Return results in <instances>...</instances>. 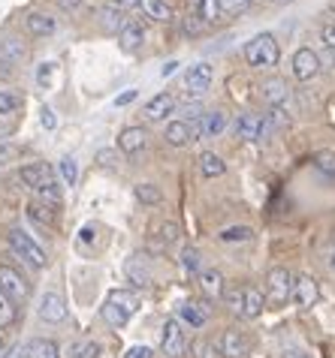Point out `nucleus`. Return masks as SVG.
I'll use <instances>...</instances> for the list:
<instances>
[{
	"mask_svg": "<svg viewBox=\"0 0 335 358\" xmlns=\"http://www.w3.org/2000/svg\"><path fill=\"white\" fill-rule=\"evenodd\" d=\"M0 289L13 298V301H25V298L31 295V286H27V280L15 271V268H9V265H0Z\"/></svg>",
	"mask_w": 335,
	"mask_h": 358,
	"instance_id": "7",
	"label": "nucleus"
},
{
	"mask_svg": "<svg viewBox=\"0 0 335 358\" xmlns=\"http://www.w3.org/2000/svg\"><path fill=\"white\" fill-rule=\"evenodd\" d=\"M52 69H55V64H43V66H39V73H36V82L39 85H48V78H52Z\"/></svg>",
	"mask_w": 335,
	"mask_h": 358,
	"instance_id": "49",
	"label": "nucleus"
},
{
	"mask_svg": "<svg viewBox=\"0 0 335 358\" xmlns=\"http://www.w3.org/2000/svg\"><path fill=\"white\" fill-rule=\"evenodd\" d=\"M191 358H218L214 355V343H209V341H193L191 343Z\"/></svg>",
	"mask_w": 335,
	"mask_h": 358,
	"instance_id": "40",
	"label": "nucleus"
},
{
	"mask_svg": "<svg viewBox=\"0 0 335 358\" xmlns=\"http://www.w3.org/2000/svg\"><path fill=\"white\" fill-rule=\"evenodd\" d=\"M196 163H200L203 178H221V175L226 172V163H224L214 151H203V154H200V160H196Z\"/></svg>",
	"mask_w": 335,
	"mask_h": 358,
	"instance_id": "25",
	"label": "nucleus"
},
{
	"mask_svg": "<svg viewBox=\"0 0 335 358\" xmlns=\"http://www.w3.org/2000/svg\"><path fill=\"white\" fill-rule=\"evenodd\" d=\"M18 178H22L25 187H31V190L36 193L39 202H46V205H52V208L61 205V181H57V172L48 163H31V166H25L22 172H18Z\"/></svg>",
	"mask_w": 335,
	"mask_h": 358,
	"instance_id": "1",
	"label": "nucleus"
},
{
	"mask_svg": "<svg viewBox=\"0 0 335 358\" xmlns=\"http://www.w3.org/2000/svg\"><path fill=\"white\" fill-rule=\"evenodd\" d=\"M320 36H323V45H327L329 52H335V24H327V27H323Z\"/></svg>",
	"mask_w": 335,
	"mask_h": 358,
	"instance_id": "48",
	"label": "nucleus"
},
{
	"mask_svg": "<svg viewBox=\"0 0 335 358\" xmlns=\"http://www.w3.org/2000/svg\"><path fill=\"white\" fill-rule=\"evenodd\" d=\"M160 350H163V355H170V358H179V355H184V350H187V341H184V331H182L179 320H170V322L163 325V334H160Z\"/></svg>",
	"mask_w": 335,
	"mask_h": 358,
	"instance_id": "8",
	"label": "nucleus"
},
{
	"mask_svg": "<svg viewBox=\"0 0 335 358\" xmlns=\"http://www.w3.org/2000/svg\"><path fill=\"white\" fill-rule=\"evenodd\" d=\"M317 73H320V55L311 52V48H299V52L293 55V76H296L299 82H311Z\"/></svg>",
	"mask_w": 335,
	"mask_h": 358,
	"instance_id": "10",
	"label": "nucleus"
},
{
	"mask_svg": "<svg viewBox=\"0 0 335 358\" xmlns=\"http://www.w3.org/2000/svg\"><path fill=\"white\" fill-rule=\"evenodd\" d=\"M293 277L287 268H272L269 277H266V283H269V295L275 298V301H287V298H293Z\"/></svg>",
	"mask_w": 335,
	"mask_h": 358,
	"instance_id": "12",
	"label": "nucleus"
},
{
	"mask_svg": "<svg viewBox=\"0 0 335 358\" xmlns=\"http://www.w3.org/2000/svg\"><path fill=\"white\" fill-rule=\"evenodd\" d=\"M212 82H214V69L209 64H193L184 76V87L191 96H203L212 87Z\"/></svg>",
	"mask_w": 335,
	"mask_h": 358,
	"instance_id": "5",
	"label": "nucleus"
},
{
	"mask_svg": "<svg viewBox=\"0 0 335 358\" xmlns=\"http://www.w3.org/2000/svg\"><path fill=\"white\" fill-rule=\"evenodd\" d=\"M136 310H139V295L130 292V289H112L100 307V316L106 320V325L124 328Z\"/></svg>",
	"mask_w": 335,
	"mask_h": 358,
	"instance_id": "2",
	"label": "nucleus"
},
{
	"mask_svg": "<svg viewBox=\"0 0 335 358\" xmlns=\"http://www.w3.org/2000/svg\"><path fill=\"white\" fill-rule=\"evenodd\" d=\"M142 9L154 22H170L172 18V6L166 3V0H142Z\"/></svg>",
	"mask_w": 335,
	"mask_h": 358,
	"instance_id": "31",
	"label": "nucleus"
},
{
	"mask_svg": "<svg viewBox=\"0 0 335 358\" xmlns=\"http://www.w3.org/2000/svg\"><path fill=\"white\" fill-rule=\"evenodd\" d=\"M118 6H121L124 13H127V9H136V6H142V0H118Z\"/></svg>",
	"mask_w": 335,
	"mask_h": 358,
	"instance_id": "53",
	"label": "nucleus"
},
{
	"mask_svg": "<svg viewBox=\"0 0 335 358\" xmlns=\"http://www.w3.org/2000/svg\"><path fill=\"white\" fill-rule=\"evenodd\" d=\"M254 232H251V226H226L218 232V241L221 244H245V241H251Z\"/></svg>",
	"mask_w": 335,
	"mask_h": 358,
	"instance_id": "29",
	"label": "nucleus"
},
{
	"mask_svg": "<svg viewBox=\"0 0 335 358\" xmlns=\"http://www.w3.org/2000/svg\"><path fill=\"white\" fill-rule=\"evenodd\" d=\"M9 247L18 259H25L31 268H46L48 265V256L46 250L34 241V235H27L25 229H9Z\"/></svg>",
	"mask_w": 335,
	"mask_h": 358,
	"instance_id": "4",
	"label": "nucleus"
},
{
	"mask_svg": "<svg viewBox=\"0 0 335 358\" xmlns=\"http://www.w3.org/2000/svg\"><path fill=\"white\" fill-rule=\"evenodd\" d=\"M329 268H332V271H335V250L329 253Z\"/></svg>",
	"mask_w": 335,
	"mask_h": 358,
	"instance_id": "56",
	"label": "nucleus"
},
{
	"mask_svg": "<svg viewBox=\"0 0 335 358\" xmlns=\"http://www.w3.org/2000/svg\"><path fill=\"white\" fill-rule=\"evenodd\" d=\"M39 124H43L46 130H55L57 127V117H55V112L48 106H43V112H39Z\"/></svg>",
	"mask_w": 335,
	"mask_h": 358,
	"instance_id": "46",
	"label": "nucleus"
},
{
	"mask_svg": "<svg viewBox=\"0 0 335 358\" xmlns=\"http://www.w3.org/2000/svg\"><path fill=\"white\" fill-rule=\"evenodd\" d=\"M287 94H290V87H287V82H281V78H269V82H263V99L272 108H281L284 103H287Z\"/></svg>",
	"mask_w": 335,
	"mask_h": 358,
	"instance_id": "21",
	"label": "nucleus"
},
{
	"mask_svg": "<svg viewBox=\"0 0 335 358\" xmlns=\"http://www.w3.org/2000/svg\"><path fill=\"white\" fill-rule=\"evenodd\" d=\"M311 166L317 169L320 175L335 178V151H317L314 154V160H311Z\"/></svg>",
	"mask_w": 335,
	"mask_h": 358,
	"instance_id": "34",
	"label": "nucleus"
},
{
	"mask_svg": "<svg viewBox=\"0 0 335 358\" xmlns=\"http://www.w3.org/2000/svg\"><path fill=\"white\" fill-rule=\"evenodd\" d=\"M136 199H139L142 205H160V199H163V193H160V187L157 184H136Z\"/></svg>",
	"mask_w": 335,
	"mask_h": 358,
	"instance_id": "35",
	"label": "nucleus"
},
{
	"mask_svg": "<svg viewBox=\"0 0 335 358\" xmlns=\"http://www.w3.org/2000/svg\"><path fill=\"white\" fill-rule=\"evenodd\" d=\"M218 352L224 358H245L251 352V341L245 337L242 331H235V328H226L221 334V343H218Z\"/></svg>",
	"mask_w": 335,
	"mask_h": 358,
	"instance_id": "9",
	"label": "nucleus"
},
{
	"mask_svg": "<svg viewBox=\"0 0 335 358\" xmlns=\"http://www.w3.org/2000/svg\"><path fill=\"white\" fill-rule=\"evenodd\" d=\"M0 355H4V343H0Z\"/></svg>",
	"mask_w": 335,
	"mask_h": 358,
	"instance_id": "57",
	"label": "nucleus"
},
{
	"mask_svg": "<svg viewBox=\"0 0 335 358\" xmlns=\"http://www.w3.org/2000/svg\"><path fill=\"white\" fill-rule=\"evenodd\" d=\"M200 289H203V295L209 298V301H218V298H224V292H226L224 274L218 271V268H205V271H200Z\"/></svg>",
	"mask_w": 335,
	"mask_h": 358,
	"instance_id": "17",
	"label": "nucleus"
},
{
	"mask_svg": "<svg viewBox=\"0 0 335 358\" xmlns=\"http://www.w3.org/2000/svg\"><path fill=\"white\" fill-rule=\"evenodd\" d=\"M15 316H18V307H15V301L9 298L4 289H0V328H9L15 322Z\"/></svg>",
	"mask_w": 335,
	"mask_h": 358,
	"instance_id": "33",
	"label": "nucleus"
},
{
	"mask_svg": "<svg viewBox=\"0 0 335 358\" xmlns=\"http://www.w3.org/2000/svg\"><path fill=\"white\" fill-rule=\"evenodd\" d=\"M224 304H226V310H230V313H239L242 316V310H245V286H242V289H239V286L226 289L224 292Z\"/></svg>",
	"mask_w": 335,
	"mask_h": 358,
	"instance_id": "37",
	"label": "nucleus"
},
{
	"mask_svg": "<svg viewBox=\"0 0 335 358\" xmlns=\"http://www.w3.org/2000/svg\"><path fill=\"white\" fill-rule=\"evenodd\" d=\"M224 127H226V115H224V112H205V115L200 117L203 138H214V136H221V133H224Z\"/></svg>",
	"mask_w": 335,
	"mask_h": 358,
	"instance_id": "24",
	"label": "nucleus"
},
{
	"mask_svg": "<svg viewBox=\"0 0 335 358\" xmlns=\"http://www.w3.org/2000/svg\"><path fill=\"white\" fill-rule=\"evenodd\" d=\"M61 3V9H76V6H82V0H57Z\"/></svg>",
	"mask_w": 335,
	"mask_h": 358,
	"instance_id": "55",
	"label": "nucleus"
},
{
	"mask_svg": "<svg viewBox=\"0 0 335 358\" xmlns=\"http://www.w3.org/2000/svg\"><path fill=\"white\" fill-rule=\"evenodd\" d=\"M245 61L254 69H272L278 64V43H275L272 34H260L254 36L248 45H245Z\"/></svg>",
	"mask_w": 335,
	"mask_h": 358,
	"instance_id": "3",
	"label": "nucleus"
},
{
	"mask_svg": "<svg viewBox=\"0 0 335 358\" xmlns=\"http://www.w3.org/2000/svg\"><path fill=\"white\" fill-rule=\"evenodd\" d=\"M175 238H179V226H175V223H163V226H160V247L172 244Z\"/></svg>",
	"mask_w": 335,
	"mask_h": 358,
	"instance_id": "43",
	"label": "nucleus"
},
{
	"mask_svg": "<svg viewBox=\"0 0 335 358\" xmlns=\"http://www.w3.org/2000/svg\"><path fill=\"white\" fill-rule=\"evenodd\" d=\"M263 304H266V298H263V292L257 289V286H245V310H242V316L257 320V316L263 313Z\"/></svg>",
	"mask_w": 335,
	"mask_h": 358,
	"instance_id": "26",
	"label": "nucleus"
},
{
	"mask_svg": "<svg viewBox=\"0 0 335 358\" xmlns=\"http://www.w3.org/2000/svg\"><path fill=\"white\" fill-rule=\"evenodd\" d=\"M27 217L36 223H43V226H55V208L52 205H46V202H31V208H27Z\"/></svg>",
	"mask_w": 335,
	"mask_h": 358,
	"instance_id": "32",
	"label": "nucleus"
},
{
	"mask_svg": "<svg viewBox=\"0 0 335 358\" xmlns=\"http://www.w3.org/2000/svg\"><path fill=\"white\" fill-rule=\"evenodd\" d=\"M18 106H22V99L9 91H0V115H13L18 112Z\"/></svg>",
	"mask_w": 335,
	"mask_h": 358,
	"instance_id": "41",
	"label": "nucleus"
},
{
	"mask_svg": "<svg viewBox=\"0 0 335 358\" xmlns=\"http://www.w3.org/2000/svg\"><path fill=\"white\" fill-rule=\"evenodd\" d=\"M145 145H149V133H145L142 127H127V130H121V136H118V148L130 157L145 151Z\"/></svg>",
	"mask_w": 335,
	"mask_h": 358,
	"instance_id": "16",
	"label": "nucleus"
},
{
	"mask_svg": "<svg viewBox=\"0 0 335 358\" xmlns=\"http://www.w3.org/2000/svg\"><path fill=\"white\" fill-rule=\"evenodd\" d=\"M172 108H175L172 94H157V96H151L149 103H145L142 115H145V121H163L166 115H172Z\"/></svg>",
	"mask_w": 335,
	"mask_h": 358,
	"instance_id": "18",
	"label": "nucleus"
},
{
	"mask_svg": "<svg viewBox=\"0 0 335 358\" xmlns=\"http://www.w3.org/2000/svg\"><path fill=\"white\" fill-rule=\"evenodd\" d=\"M124 358H154V350L151 346H130V350L124 352Z\"/></svg>",
	"mask_w": 335,
	"mask_h": 358,
	"instance_id": "47",
	"label": "nucleus"
},
{
	"mask_svg": "<svg viewBox=\"0 0 335 358\" xmlns=\"http://www.w3.org/2000/svg\"><path fill=\"white\" fill-rule=\"evenodd\" d=\"M266 124H269V127H284V124H290V117H287L284 108H272L269 117H266Z\"/></svg>",
	"mask_w": 335,
	"mask_h": 358,
	"instance_id": "44",
	"label": "nucleus"
},
{
	"mask_svg": "<svg viewBox=\"0 0 335 358\" xmlns=\"http://www.w3.org/2000/svg\"><path fill=\"white\" fill-rule=\"evenodd\" d=\"M22 358H61V346L52 337H34L22 346Z\"/></svg>",
	"mask_w": 335,
	"mask_h": 358,
	"instance_id": "15",
	"label": "nucleus"
},
{
	"mask_svg": "<svg viewBox=\"0 0 335 358\" xmlns=\"http://www.w3.org/2000/svg\"><path fill=\"white\" fill-rule=\"evenodd\" d=\"M179 316H182V322H187L191 328H203L205 322H209V316L212 310L205 304H196V301H184L179 307Z\"/></svg>",
	"mask_w": 335,
	"mask_h": 358,
	"instance_id": "20",
	"label": "nucleus"
},
{
	"mask_svg": "<svg viewBox=\"0 0 335 358\" xmlns=\"http://www.w3.org/2000/svg\"><path fill=\"white\" fill-rule=\"evenodd\" d=\"M191 15L200 22H214L221 15V6L218 0H191Z\"/></svg>",
	"mask_w": 335,
	"mask_h": 358,
	"instance_id": "27",
	"label": "nucleus"
},
{
	"mask_svg": "<svg viewBox=\"0 0 335 358\" xmlns=\"http://www.w3.org/2000/svg\"><path fill=\"white\" fill-rule=\"evenodd\" d=\"M317 298H320V289H317V280H314L311 274H299L296 280H293V301L299 307H311Z\"/></svg>",
	"mask_w": 335,
	"mask_h": 358,
	"instance_id": "14",
	"label": "nucleus"
},
{
	"mask_svg": "<svg viewBox=\"0 0 335 358\" xmlns=\"http://www.w3.org/2000/svg\"><path fill=\"white\" fill-rule=\"evenodd\" d=\"M136 96H139V91H133V87H130V91H124L121 96H115V106H118V108H121V106H130Z\"/></svg>",
	"mask_w": 335,
	"mask_h": 358,
	"instance_id": "50",
	"label": "nucleus"
},
{
	"mask_svg": "<svg viewBox=\"0 0 335 358\" xmlns=\"http://www.w3.org/2000/svg\"><path fill=\"white\" fill-rule=\"evenodd\" d=\"M124 271H127V280L133 286H151V268L145 262V256H130Z\"/></svg>",
	"mask_w": 335,
	"mask_h": 358,
	"instance_id": "19",
	"label": "nucleus"
},
{
	"mask_svg": "<svg viewBox=\"0 0 335 358\" xmlns=\"http://www.w3.org/2000/svg\"><path fill=\"white\" fill-rule=\"evenodd\" d=\"M36 313H39V320L48 322V325L64 322V320H67V301H64V295H57V292H46L43 298H39Z\"/></svg>",
	"mask_w": 335,
	"mask_h": 358,
	"instance_id": "6",
	"label": "nucleus"
},
{
	"mask_svg": "<svg viewBox=\"0 0 335 358\" xmlns=\"http://www.w3.org/2000/svg\"><path fill=\"white\" fill-rule=\"evenodd\" d=\"M182 268L187 274H200L203 271V256H200L196 247H184L182 250Z\"/></svg>",
	"mask_w": 335,
	"mask_h": 358,
	"instance_id": "36",
	"label": "nucleus"
},
{
	"mask_svg": "<svg viewBox=\"0 0 335 358\" xmlns=\"http://www.w3.org/2000/svg\"><path fill=\"white\" fill-rule=\"evenodd\" d=\"M13 145H6V142H0V166H6L9 160H13Z\"/></svg>",
	"mask_w": 335,
	"mask_h": 358,
	"instance_id": "51",
	"label": "nucleus"
},
{
	"mask_svg": "<svg viewBox=\"0 0 335 358\" xmlns=\"http://www.w3.org/2000/svg\"><path fill=\"white\" fill-rule=\"evenodd\" d=\"M97 163H100L103 169H115L118 154H115V151H109V148H106V151H97Z\"/></svg>",
	"mask_w": 335,
	"mask_h": 358,
	"instance_id": "45",
	"label": "nucleus"
},
{
	"mask_svg": "<svg viewBox=\"0 0 335 358\" xmlns=\"http://www.w3.org/2000/svg\"><path fill=\"white\" fill-rule=\"evenodd\" d=\"M100 355V343L97 341H78L70 346V358H97Z\"/></svg>",
	"mask_w": 335,
	"mask_h": 358,
	"instance_id": "38",
	"label": "nucleus"
},
{
	"mask_svg": "<svg viewBox=\"0 0 335 358\" xmlns=\"http://www.w3.org/2000/svg\"><path fill=\"white\" fill-rule=\"evenodd\" d=\"M27 31L31 34H36V36H48V34H55V18L52 15H43V13H31L27 15Z\"/></svg>",
	"mask_w": 335,
	"mask_h": 358,
	"instance_id": "28",
	"label": "nucleus"
},
{
	"mask_svg": "<svg viewBox=\"0 0 335 358\" xmlns=\"http://www.w3.org/2000/svg\"><path fill=\"white\" fill-rule=\"evenodd\" d=\"M251 0H218V6H221V13L226 15H239L242 9H248Z\"/></svg>",
	"mask_w": 335,
	"mask_h": 358,
	"instance_id": "42",
	"label": "nucleus"
},
{
	"mask_svg": "<svg viewBox=\"0 0 335 358\" xmlns=\"http://www.w3.org/2000/svg\"><path fill=\"white\" fill-rule=\"evenodd\" d=\"M175 69H179V61H170V64H163V69H160V76L166 78V76H172Z\"/></svg>",
	"mask_w": 335,
	"mask_h": 358,
	"instance_id": "54",
	"label": "nucleus"
},
{
	"mask_svg": "<svg viewBox=\"0 0 335 358\" xmlns=\"http://www.w3.org/2000/svg\"><path fill=\"white\" fill-rule=\"evenodd\" d=\"M266 133H269V124H266L260 115L245 112V115L235 117V136H239V138H248V142H260Z\"/></svg>",
	"mask_w": 335,
	"mask_h": 358,
	"instance_id": "11",
	"label": "nucleus"
},
{
	"mask_svg": "<svg viewBox=\"0 0 335 358\" xmlns=\"http://www.w3.org/2000/svg\"><path fill=\"white\" fill-rule=\"evenodd\" d=\"M166 142L172 148H184L193 142V133H191V121H172L166 124Z\"/></svg>",
	"mask_w": 335,
	"mask_h": 358,
	"instance_id": "23",
	"label": "nucleus"
},
{
	"mask_svg": "<svg viewBox=\"0 0 335 358\" xmlns=\"http://www.w3.org/2000/svg\"><path fill=\"white\" fill-rule=\"evenodd\" d=\"M57 175H61V181H64L67 187H76L78 166H76V160H73V157H64V160L57 163Z\"/></svg>",
	"mask_w": 335,
	"mask_h": 358,
	"instance_id": "39",
	"label": "nucleus"
},
{
	"mask_svg": "<svg viewBox=\"0 0 335 358\" xmlns=\"http://www.w3.org/2000/svg\"><path fill=\"white\" fill-rule=\"evenodd\" d=\"M0 57H4L6 64L22 61V57H25V45H22V39H15V36H4V39H0Z\"/></svg>",
	"mask_w": 335,
	"mask_h": 358,
	"instance_id": "30",
	"label": "nucleus"
},
{
	"mask_svg": "<svg viewBox=\"0 0 335 358\" xmlns=\"http://www.w3.org/2000/svg\"><path fill=\"white\" fill-rule=\"evenodd\" d=\"M118 43H121L124 52H136V48L145 43V27L139 22H127L124 31L118 34Z\"/></svg>",
	"mask_w": 335,
	"mask_h": 358,
	"instance_id": "22",
	"label": "nucleus"
},
{
	"mask_svg": "<svg viewBox=\"0 0 335 358\" xmlns=\"http://www.w3.org/2000/svg\"><path fill=\"white\" fill-rule=\"evenodd\" d=\"M97 18H100V24H103L109 34H121L124 24L130 22V18H127V13H124V9L118 6V3H100V6H97Z\"/></svg>",
	"mask_w": 335,
	"mask_h": 358,
	"instance_id": "13",
	"label": "nucleus"
},
{
	"mask_svg": "<svg viewBox=\"0 0 335 358\" xmlns=\"http://www.w3.org/2000/svg\"><path fill=\"white\" fill-rule=\"evenodd\" d=\"M200 27H203V22H200V18L187 15V22H184V31H187V34H200Z\"/></svg>",
	"mask_w": 335,
	"mask_h": 358,
	"instance_id": "52",
	"label": "nucleus"
}]
</instances>
